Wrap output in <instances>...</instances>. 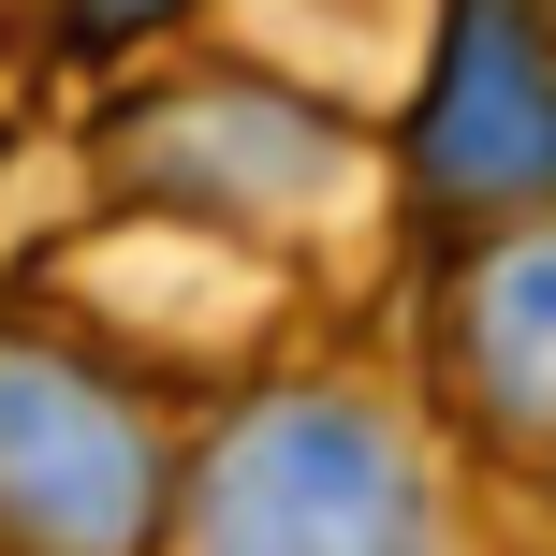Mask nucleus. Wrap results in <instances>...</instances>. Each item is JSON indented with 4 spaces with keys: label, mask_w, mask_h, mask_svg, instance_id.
<instances>
[{
    "label": "nucleus",
    "mask_w": 556,
    "mask_h": 556,
    "mask_svg": "<svg viewBox=\"0 0 556 556\" xmlns=\"http://www.w3.org/2000/svg\"><path fill=\"white\" fill-rule=\"evenodd\" d=\"M162 454L88 366L0 352V542L15 556H147Z\"/></svg>",
    "instance_id": "f03ea898"
},
{
    "label": "nucleus",
    "mask_w": 556,
    "mask_h": 556,
    "mask_svg": "<svg viewBox=\"0 0 556 556\" xmlns=\"http://www.w3.org/2000/svg\"><path fill=\"white\" fill-rule=\"evenodd\" d=\"M425 176L469 205L556 191V45L528 29V0H454L440 88H425Z\"/></svg>",
    "instance_id": "7ed1b4c3"
},
{
    "label": "nucleus",
    "mask_w": 556,
    "mask_h": 556,
    "mask_svg": "<svg viewBox=\"0 0 556 556\" xmlns=\"http://www.w3.org/2000/svg\"><path fill=\"white\" fill-rule=\"evenodd\" d=\"M454 352H469V395L498 440H556V235L483 250L469 307H454Z\"/></svg>",
    "instance_id": "20e7f679"
},
{
    "label": "nucleus",
    "mask_w": 556,
    "mask_h": 556,
    "mask_svg": "<svg viewBox=\"0 0 556 556\" xmlns=\"http://www.w3.org/2000/svg\"><path fill=\"white\" fill-rule=\"evenodd\" d=\"M74 15H88V29H103V45H117V29H147V15H176V0H74Z\"/></svg>",
    "instance_id": "39448f33"
},
{
    "label": "nucleus",
    "mask_w": 556,
    "mask_h": 556,
    "mask_svg": "<svg viewBox=\"0 0 556 556\" xmlns=\"http://www.w3.org/2000/svg\"><path fill=\"white\" fill-rule=\"evenodd\" d=\"M205 556H425V469L352 395H264L191 498Z\"/></svg>",
    "instance_id": "f257e3e1"
}]
</instances>
